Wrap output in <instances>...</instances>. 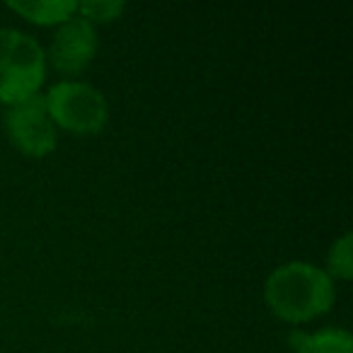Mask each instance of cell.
Masks as SVG:
<instances>
[{
  "instance_id": "cell-9",
  "label": "cell",
  "mask_w": 353,
  "mask_h": 353,
  "mask_svg": "<svg viewBox=\"0 0 353 353\" xmlns=\"http://www.w3.org/2000/svg\"><path fill=\"white\" fill-rule=\"evenodd\" d=\"M123 10H126V6L119 0H83V3H78L80 17H85L88 22H112Z\"/></svg>"
},
{
  "instance_id": "cell-2",
  "label": "cell",
  "mask_w": 353,
  "mask_h": 353,
  "mask_svg": "<svg viewBox=\"0 0 353 353\" xmlns=\"http://www.w3.org/2000/svg\"><path fill=\"white\" fill-rule=\"evenodd\" d=\"M46 56L34 37L0 27V104H20L39 94Z\"/></svg>"
},
{
  "instance_id": "cell-7",
  "label": "cell",
  "mask_w": 353,
  "mask_h": 353,
  "mask_svg": "<svg viewBox=\"0 0 353 353\" xmlns=\"http://www.w3.org/2000/svg\"><path fill=\"white\" fill-rule=\"evenodd\" d=\"M295 353H353V339L346 329H322V332L290 334Z\"/></svg>"
},
{
  "instance_id": "cell-8",
  "label": "cell",
  "mask_w": 353,
  "mask_h": 353,
  "mask_svg": "<svg viewBox=\"0 0 353 353\" xmlns=\"http://www.w3.org/2000/svg\"><path fill=\"white\" fill-rule=\"evenodd\" d=\"M327 274L329 279H341L348 281L353 276V259H351V235H341L332 245L327 256Z\"/></svg>"
},
{
  "instance_id": "cell-4",
  "label": "cell",
  "mask_w": 353,
  "mask_h": 353,
  "mask_svg": "<svg viewBox=\"0 0 353 353\" xmlns=\"http://www.w3.org/2000/svg\"><path fill=\"white\" fill-rule=\"evenodd\" d=\"M6 131L12 145L30 157H44L56 150V123L51 121L44 94L12 104L6 112Z\"/></svg>"
},
{
  "instance_id": "cell-6",
  "label": "cell",
  "mask_w": 353,
  "mask_h": 353,
  "mask_svg": "<svg viewBox=\"0 0 353 353\" xmlns=\"http://www.w3.org/2000/svg\"><path fill=\"white\" fill-rule=\"evenodd\" d=\"M8 8L34 25H63L78 12L75 0H8Z\"/></svg>"
},
{
  "instance_id": "cell-3",
  "label": "cell",
  "mask_w": 353,
  "mask_h": 353,
  "mask_svg": "<svg viewBox=\"0 0 353 353\" xmlns=\"http://www.w3.org/2000/svg\"><path fill=\"white\" fill-rule=\"evenodd\" d=\"M46 109L56 126L70 133H97L109 121V104L97 88L78 80L56 83L46 92Z\"/></svg>"
},
{
  "instance_id": "cell-5",
  "label": "cell",
  "mask_w": 353,
  "mask_h": 353,
  "mask_svg": "<svg viewBox=\"0 0 353 353\" xmlns=\"http://www.w3.org/2000/svg\"><path fill=\"white\" fill-rule=\"evenodd\" d=\"M97 54V32L85 17H70L56 30L49 46V59L61 73L78 75L92 63Z\"/></svg>"
},
{
  "instance_id": "cell-1",
  "label": "cell",
  "mask_w": 353,
  "mask_h": 353,
  "mask_svg": "<svg viewBox=\"0 0 353 353\" xmlns=\"http://www.w3.org/2000/svg\"><path fill=\"white\" fill-rule=\"evenodd\" d=\"M266 305L290 324L310 322L334 305V281L324 269L307 261H288L271 271L264 283Z\"/></svg>"
}]
</instances>
